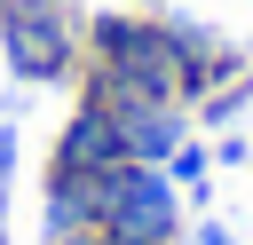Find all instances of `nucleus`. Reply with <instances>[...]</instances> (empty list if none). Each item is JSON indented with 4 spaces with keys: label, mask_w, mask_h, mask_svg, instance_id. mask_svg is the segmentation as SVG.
<instances>
[{
    "label": "nucleus",
    "mask_w": 253,
    "mask_h": 245,
    "mask_svg": "<svg viewBox=\"0 0 253 245\" xmlns=\"http://www.w3.org/2000/svg\"><path fill=\"white\" fill-rule=\"evenodd\" d=\"M87 32V63H79V95L126 111V103H190V55L174 40V24L158 8H111Z\"/></svg>",
    "instance_id": "1"
},
{
    "label": "nucleus",
    "mask_w": 253,
    "mask_h": 245,
    "mask_svg": "<svg viewBox=\"0 0 253 245\" xmlns=\"http://www.w3.org/2000/svg\"><path fill=\"white\" fill-rule=\"evenodd\" d=\"M0 63H8L24 87L79 79V63H87V32L71 24V8H47V0H0Z\"/></svg>",
    "instance_id": "2"
},
{
    "label": "nucleus",
    "mask_w": 253,
    "mask_h": 245,
    "mask_svg": "<svg viewBox=\"0 0 253 245\" xmlns=\"http://www.w3.org/2000/svg\"><path fill=\"white\" fill-rule=\"evenodd\" d=\"M103 245H182V190L166 166H111L103 174Z\"/></svg>",
    "instance_id": "3"
},
{
    "label": "nucleus",
    "mask_w": 253,
    "mask_h": 245,
    "mask_svg": "<svg viewBox=\"0 0 253 245\" xmlns=\"http://www.w3.org/2000/svg\"><path fill=\"white\" fill-rule=\"evenodd\" d=\"M111 166H126V134H119V111H111V103H95V95H79V103H71V119L55 126L47 174H111Z\"/></svg>",
    "instance_id": "4"
},
{
    "label": "nucleus",
    "mask_w": 253,
    "mask_h": 245,
    "mask_svg": "<svg viewBox=\"0 0 253 245\" xmlns=\"http://www.w3.org/2000/svg\"><path fill=\"white\" fill-rule=\"evenodd\" d=\"M95 221H103V174H47V198H40L47 245H87Z\"/></svg>",
    "instance_id": "5"
},
{
    "label": "nucleus",
    "mask_w": 253,
    "mask_h": 245,
    "mask_svg": "<svg viewBox=\"0 0 253 245\" xmlns=\"http://www.w3.org/2000/svg\"><path fill=\"white\" fill-rule=\"evenodd\" d=\"M190 103H126L119 111V134H126V158L134 166H166L182 142H190Z\"/></svg>",
    "instance_id": "6"
},
{
    "label": "nucleus",
    "mask_w": 253,
    "mask_h": 245,
    "mask_svg": "<svg viewBox=\"0 0 253 245\" xmlns=\"http://www.w3.org/2000/svg\"><path fill=\"white\" fill-rule=\"evenodd\" d=\"M253 111V71L245 79H229V87H213V95H198L190 103V119H206V126H229V119H245Z\"/></svg>",
    "instance_id": "7"
},
{
    "label": "nucleus",
    "mask_w": 253,
    "mask_h": 245,
    "mask_svg": "<svg viewBox=\"0 0 253 245\" xmlns=\"http://www.w3.org/2000/svg\"><path fill=\"white\" fill-rule=\"evenodd\" d=\"M166 174H174V190H190V205H206V174H213V150L190 134V142L166 158Z\"/></svg>",
    "instance_id": "8"
},
{
    "label": "nucleus",
    "mask_w": 253,
    "mask_h": 245,
    "mask_svg": "<svg viewBox=\"0 0 253 245\" xmlns=\"http://www.w3.org/2000/svg\"><path fill=\"white\" fill-rule=\"evenodd\" d=\"M245 158H253V142H245V134H221V150H213V166H245Z\"/></svg>",
    "instance_id": "9"
},
{
    "label": "nucleus",
    "mask_w": 253,
    "mask_h": 245,
    "mask_svg": "<svg viewBox=\"0 0 253 245\" xmlns=\"http://www.w3.org/2000/svg\"><path fill=\"white\" fill-rule=\"evenodd\" d=\"M190 245H237V229H229V221H198V229H190Z\"/></svg>",
    "instance_id": "10"
},
{
    "label": "nucleus",
    "mask_w": 253,
    "mask_h": 245,
    "mask_svg": "<svg viewBox=\"0 0 253 245\" xmlns=\"http://www.w3.org/2000/svg\"><path fill=\"white\" fill-rule=\"evenodd\" d=\"M8 166H16V126H0V190H8Z\"/></svg>",
    "instance_id": "11"
},
{
    "label": "nucleus",
    "mask_w": 253,
    "mask_h": 245,
    "mask_svg": "<svg viewBox=\"0 0 253 245\" xmlns=\"http://www.w3.org/2000/svg\"><path fill=\"white\" fill-rule=\"evenodd\" d=\"M0 245H8V213H0Z\"/></svg>",
    "instance_id": "12"
},
{
    "label": "nucleus",
    "mask_w": 253,
    "mask_h": 245,
    "mask_svg": "<svg viewBox=\"0 0 253 245\" xmlns=\"http://www.w3.org/2000/svg\"><path fill=\"white\" fill-rule=\"evenodd\" d=\"M47 8H71V0H47Z\"/></svg>",
    "instance_id": "13"
}]
</instances>
